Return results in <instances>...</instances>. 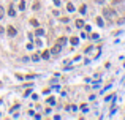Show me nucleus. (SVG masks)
<instances>
[{
    "instance_id": "8",
    "label": "nucleus",
    "mask_w": 125,
    "mask_h": 120,
    "mask_svg": "<svg viewBox=\"0 0 125 120\" xmlns=\"http://www.w3.org/2000/svg\"><path fill=\"white\" fill-rule=\"evenodd\" d=\"M67 8H68V11H74V6H73V3H68V5H67Z\"/></svg>"
},
{
    "instance_id": "18",
    "label": "nucleus",
    "mask_w": 125,
    "mask_h": 120,
    "mask_svg": "<svg viewBox=\"0 0 125 120\" xmlns=\"http://www.w3.org/2000/svg\"><path fill=\"white\" fill-rule=\"evenodd\" d=\"M54 3H56V5L59 6V5H60V0H54Z\"/></svg>"
},
{
    "instance_id": "14",
    "label": "nucleus",
    "mask_w": 125,
    "mask_h": 120,
    "mask_svg": "<svg viewBox=\"0 0 125 120\" xmlns=\"http://www.w3.org/2000/svg\"><path fill=\"white\" fill-rule=\"evenodd\" d=\"M19 8H21V10H24V8H26V3H24V2H21V3H19Z\"/></svg>"
},
{
    "instance_id": "1",
    "label": "nucleus",
    "mask_w": 125,
    "mask_h": 120,
    "mask_svg": "<svg viewBox=\"0 0 125 120\" xmlns=\"http://www.w3.org/2000/svg\"><path fill=\"white\" fill-rule=\"evenodd\" d=\"M103 14H104V17L111 19V17H114V11L109 10V8H104V10H103Z\"/></svg>"
},
{
    "instance_id": "15",
    "label": "nucleus",
    "mask_w": 125,
    "mask_h": 120,
    "mask_svg": "<svg viewBox=\"0 0 125 120\" xmlns=\"http://www.w3.org/2000/svg\"><path fill=\"white\" fill-rule=\"evenodd\" d=\"M47 101H49V104H54V103H56V99H54V98H49Z\"/></svg>"
},
{
    "instance_id": "17",
    "label": "nucleus",
    "mask_w": 125,
    "mask_h": 120,
    "mask_svg": "<svg viewBox=\"0 0 125 120\" xmlns=\"http://www.w3.org/2000/svg\"><path fill=\"white\" fill-rule=\"evenodd\" d=\"M3 32H5V30H3V27L0 25V35H3Z\"/></svg>"
},
{
    "instance_id": "12",
    "label": "nucleus",
    "mask_w": 125,
    "mask_h": 120,
    "mask_svg": "<svg viewBox=\"0 0 125 120\" xmlns=\"http://www.w3.org/2000/svg\"><path fill=\"white\" fill-rule=\"evenodd\" d=\"M70 41H71V44H78V41H79V40H78V38H71Z\"/></svg>"
},
{
    "instance_id": "11",
    "label": "nucleus",
    "mask_w": 125,
    "mask_h": 120,
    "mask_svg": "<svg viewBox=\"0 0 125 120\" xmlns=\"http://www.w3.org/2000/svg\"><path fill=\"white\" fill-rule=\"evenodd\" d=\"M41 57H43V58H49V52H47V51H44Z\"/></svg>"
},
{
    "instance_id": "2",
    "label": "nucleus",
    "mask_w": 125,
    "mask_h": 120,
    "mask_svg": "<svg viewBox=\"0 0 125 120\" xmlns=\"http://www.w3.org/2000/svg\"><path fill=\"white\" fill-rule=\"evenodd\" d=\"M8 35H11V37H14V35H16V29H14V27H8Z\"/></svg>"
},
{
    "instance_id": "16",
    "label": "nucleus",
    "mask_w": 125,
    "mask_h": 120,
    "mask_svg": "<svg viewBox=\"0 0 125 120\" xmlns=\"http://www.w3.org/2000/svg\"><path fill=\"white\" fill-rule=\"evenodd\" d=\"M2 17H3V8L0 6V19H2Z\"/></svg>"
},
{
    "instance_id": "10",
    "label": "nucleus",
    "mask_w": 125,
    "mask_h": 120,
    "mask_svg": "<svg viewBox=\"0 0 125 120\" xmlns=\"http://www.w3.org/2000/svg\"><path fill=\"white\" fill-rule=\"evenodd\" d=\"M8 13H10V16H14V14H16L14 8H10V10H8Z\"/></svg>"
},
{
    "instance_id": "5",
    "label": "nucleus",
    "mask_w": 125,
    "mask_h": 120,
    "mask_svg": "<svg viewBox=\"0 0 125 120\" xmlns=\"http://www.w3.org/2000/svg\"><path fill=\"white\" fill-rule=\"evenodd\" d=\"M32 60H33V62H38V60H40V55H38V54H33V55H32Z\"/></svg>"
},
{
    "instance_id": "9",
    "label": "nucleus",
    "mask_w": 125,
    "mask_h": 120,
    "mask_svg": "<svg viewBox=\"0 0 125 120\" xmlns=\"http://www.w3.org/2000/svg\"><path fill=\"white\" fill-rule=\"evenodd\" d=\"M79 11H81L82 14H86V11H87V8H86V5H82V6H81V10H79Z\"/></svg>"
},
{
    "instance_id": "3",
    "label": "nucleus",
    "mask_w": 125,
    "mask_h": 120,
    "mask_svg": "<svg viewBox=\"0 0 125 120\" xmlns=\"http://www.w3.org/2000/svg\"><path fill=\"white\" fill-rule=\"evenodd\" d=\"M59 51H60V44H57V46L52 47V54H59Z\"/></svg>"
},
{
    "instance_id": "6",
    "label": "nucleus",
    "mask_w": 125,
    "mask_h": 120,
    "mask_svg": "<svg viewBox=\"0 0 125 120\" xmlns=\"http://www.w3.org/2000/svg\"><path fill=\"white\" fill-rule=\"evenodd\" d=\"M65 43H67V40H65V38H60V40L57 41V44H60V46H63Z\"/></svg>"
},
{
    "instance_id": "13",
    "label": "nucleus",
    "mask_w": 125,
    "mask_h": 120,
    "mask_svg": "<svg viewBox=\"0 0 125 120\" xmlns=\"http://www.w3.org/2000/svg\"><path fill=\"white\" fill-rule=\"evenodd\" d=\"M30 24H32V25H35V27H38V21H35V19H32Z\"/></svg>"
},
{
    "instance_id": "4",
    "label": "nucleus",
    "mask_w": 125,
    "mask_h": 120,
    "mask_svg": "<svg viewBox=\"0 0 125 120\" xmlns=\"http://www.w3.org/2000/svg\"><path fill=\"white\" fill-rule=\"evenodd\" d=\"M82 25H84V22L81 21V19H78V21H76V27H79V29H82Z\"/></svg>"
},
{
    "instance_id": "7",
    "label": "nucleus",
    "mask_w": 125,
    "mask_h": 120,
    "mask_svg": "<svg viewBox=\"0 0 125 120\" xmlns=\"http://www.w3.org/2000/svg\"><path fill=\"white\" fill-rule=\"evenodd\" d=\"M97 24H98L100 27H101V25H104V24H103V19H101V17H97Z\"/></svg>"
}]
</instances>
